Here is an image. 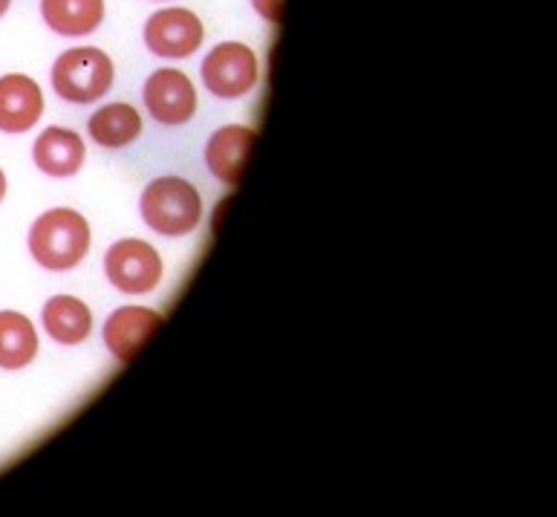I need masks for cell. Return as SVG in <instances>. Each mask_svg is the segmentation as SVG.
<instances>
[{"instance_id":"cell-11","label":"cell","mask_w":557,"mask_h":517,"mask_svg":"<svg viewBox=\"0 0 557 517\" xmlns=\"http://www.w3.org/2000/svg\"><path fill=\"white\" fill-rule=\"evenodd\" d=\"M87 145L73 127L52 125L47 127L33 145V162L41 174L52 180H70L84 168Z\"/></svg>"},{"instance_id":"cell-2","label":"cell","mask_w":557,"mask_h":517,"mask_svg":"<svg viewBox=\"0 0 557 517\" xmlns=\"http://www.w3.org/2000/svg\"><path fill=\"white\" fill-rule=\"evenodd\" d=\"M139 214L150 232L162 237H185L200 225L202 194L183 176H157L141 192Z\"/></svg>"},{"instance_id":"cell-4","label":"cell","mask_w":557,"mask_h":517,"mask_svg":"<svg viewBox=\"0 0 557 517\" xmlns=\"http://www.w3.org/2000/svg\"><path fill=\"white\" fill-rule=\"evenodd\" d=\"M104 275L116 293L139 298L157 293L165 278V260L153 243L141 237H122L104 251Z\"/></svg>"},{"instance_id":"cell-3","label":"cell","mask_w":557,"mask_h":517,"mask_svg":"<svg viewBox=\"0 0 557 517\" xmlns=\"http://www.w3.org/2000/svg\"><path fill=\"white\" fill-rule=\"evenodd\" d=\"M50 82L52 90L70 104H92L116 84V64L99 47H73L55 59Z\"/></svg>"},{"instance_id":"cell-12","label":"cell","mask_w":557,"mask_h":517,"mask_svg":"<svg viewBox=\"0 0 557 517\" xmlns=\"http://www.w3.org/2000/svg\"><path fill=\"white\" fill-rule=\"evenodd\" d=\"M41 324L59 347H78L92 335V309L75 295H52L44 300Z\"/></svg>"},{"instance_id":"cell-5","label":"cell","mask_w":557,"mask_h":517,"mask_svg":"<svg viewBox=\"0 0 557 517\" xmlns=\"http://www.w3.org/2000/svg\"><path fill=\"white\" fill-rule=\"evenodd\" d=\"M200 75L206 90L216 99H243L258 87L260 61L249 44L223 41L211 47L209 56L202 59Z\"/></svg>"},{"instance_id":"cell-16","label":"cell","mask_w":557,"mask_h":517,"mask_svg":"<svg viewBox=\"0 0 557 517\" xmlns=\"http://www.w3.org/2000/svg\"><path fill=\"white\" fill-rule=\"evenodd\" d=\"M251 7H255V12H258L263 21H269V24H281L286 0H251Z\"/></svg>"},{"instance_id":"cell-15","label":"cell","mask_w":557,"mask_h":517,"mask_svg":"<svg viewBox=\"0 0 557 517\" xmlns=\"http://www.w3.org/2000/svg\"><path fill=\"white\" fill-rule=\"evenodd\" d=\"M44 24L64 38H84L104 21V0H41Z\"/></svg>"},{"instance_id":"cell-17","label":"cell","mask_w":557,"mask_h":517,"mask_svg":"<svg viewBox=\"0 0 557 517\" xmlns=\"http://www.w3.org/2000/svg\"><path fill=\"white\" fill-rule=\"evenodd\" d=\"M7 192H9V183H7V174H3V168H0V202L7 200Z\"/></svg>"},{"instance_id":"cell-14","label":"cell","mask_w":557,"mask_h":517,"mask_svg":"<svg viewBox=\"0 0 557 517\" xmlns=\"http://www.w3.org/2000/svg\"><path fill=\"white\" fill-rule=\"evenodd\" d=\"M141 113L127 104V101H113V104H104L87 119V134L99 148L108 150H122L127 145H134L141 136Z\"/></svg>"},{"instance_id":"cell-9","label":"cell","mask_w":557,"mask_h":517,"mask_svg":"<svg viewBox=\"0 0 557 517\" xmlns=\"http://www.w3.org/2000/svg\"><path fill=\"white\" fill-rule=\"evenodd\" d=\"M41 84L33 75L7 73L0 75V134H29L44 116Z\"/></svg>"},{"instance_id":"cell-18","label":"cell","mask_w":557,"mask_h":517,"mask_svg":"<svg viewBox=\"0 0 557 517\" xmlns=\"http://www.w3.org/2000/svg\"><path fill=\"white\" fill-rule=\"evenodd\" d=\"M9 7H12V0H0V17L7 15V12H9Z\"/></svg>"},{"instance_id":"cell-7","label":"cell","mask_w":557,"mask_h":517,"mask_svg":"<svg viewBox=\"0 0 557 517\" xmlns=\"http://www.w3.org/2000/svg\"><path fill=\"white\" fill-rule=\"evenodd\" d=\"M141 99H145V108L159 125H188L194 113H197V87H194L191 75L185 70H153L145 87H141Z\"/></svg>"},{"instance_id":"cell-1","label":"cell","mask_w":557,"mask_h":517,"mask_svg":"<svg viewBox=\"0 0 557 517\" xmlns=\"http://www.w3.org/2000/svg\"><path fill=\"white\" fill-rule=\"evenodd\" d=\"M29 255L47 272H70L90 255L92 229L82 211L59 206L35 218L26 237Z\"/></svg>"},{"instance_id":"cell-13","label":"cell","mask_w":557,"mask_h":517,"mask_svg":"<svg viewBox=\"0 0 557 517\" xmlns=\"http://www.w3.org/2000/svg\"><path fill=\"white\" fill-rule=\"evenodd\" d=\"M41 338L29 316L17 309H0V370L17 373L38 359Z\"/></svg>"},{"instance_id":"cell-6","label":"cell","mask_w":557,"mask_h":517,"mask_svg":"<svg viewBox=\"0 0 557 517\" xmlns=\"http://www.w3.org/2000/svg\"><path fill=\"white\" fill-rule=\"evenodd\" d=\"M141 38H145V47L159 59H191L206 41V26L191 9L168 7L145 21Z\"/></svg>"},{"instance_id":"cell-8","label":"cell","mask_w":557,"mask_h":517,"mask_svg":"<svg viewBox=\"0 0 557 517\" xmlns=\"http://www.w3.org/2000/svg\"><path fill=\"white\" fill-rule=\"evenodd\" d=\"M159 324H162V312L141 307V304H125L113 309L104 321V330H101L104 347L119 365H127L136 359V353L145 347L150 335L157 333Z\"/></svg>"},{"instance_id":"cell-10","label":"cell","mask_w":557,"mask_h":517,"mask_svg":"<svg viewBox=\"0 0 557 517\" xmlns=\"http://www.w3.org/2000/svg\"><path fill=\"white\" fill-rule=\"evenodd\" d=\"M255 139H258V134L249 125L216 127L214 134L209 136V143H206V150H202L206 165H209L216 183L228 185V188L240 185Z\"/></svg>"}]
</instances>
